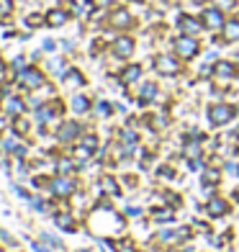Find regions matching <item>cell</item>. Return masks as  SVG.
Wrapping results in <instances>:
<instances>
[{
  "label": "cell",
  "instance_id": "cell-9",
  "mask_svg": "<svg viewBox=\"0 0 239 252\" xmlns=\"http://www.w3.org/2000/svg\"><path fill=\"white\" fill-rule=\"evenodd\" d=\"M136 47H139L136 36H131V33H116V36L111 39L108 52L116 62H131V57L136 54Z\"/></svg>",
  "mask_w": 239,
  "mask_h": 252
},
{
  "label": "cell",
  "instance_id": "cell-5",
  "mask_svg": "<svg viewBox=\"0 0 239 252\" xmlns=\"http://www.w3.org/2000/svg\"><path fill=\"white\" fill-rule=\"evenodd\" d=\"M237 113H239V108L232 100H213L206 108V121H209V126H213V129H221V126L232 124L237 119Z\"/></svg>",
  "mask_w": 239,
  "mask_h": 252
},
{
  "label": "cell",
  "instance_id": "cell-18",
  "mask_svg": "<svg viewBox=\"0 0 239 252\" xmlns=\"http://www.w3.org/2000/svg\"><path fill=\"white\" fill-rule=\"evenodd\" d=\"M3 113H8L10 119L16 116H24V113H31L29 111V103H26V95L24 93H13V95H5L3 100Z\"/></svg>",
  "mask_w": 239,
  "mask_h": 252
},
{
  "label": "cell",
  "instance_id": "cell-30",
  "mask_svg": "<svg viewBox=\"0 0 239 252\" xmlns=\"http://www.w3.org/2000/svg\"><path fill=\"white\" fill-rule=\"evenodd\" d=\"M113 252H139L131 237H113Z\"/></svg>",
  "mask_w": 239,
  "mask_h": 252
},
{
  "label": "cell",
  "instance_id": "cell-23",
  "mask_svg": "<svg viewBox=\"0 0 239 252\" xmlns=\"http://www.w3.org/2000/svg\"><path fill=\"white\" fill-rule=\"evenodd\" d=\"M33 129H36V124H33L31 113H24V116H16L13 121H10V131H16L18 136H24V139H29V136L33 134Z\"/></svg>",
  "mask_w": 239,
  "mask_h": 252
},
{
  "label": "cell",
  "instance_id": "cell-41",
  "mask_svg": "<svg viewBox=\"0 0 239 252\" xmlns=\"http://www.w3.org/2000/svg\"><path fill=\"white\" fill-rule=\"evenodd\" d=\"M41 49L47 52V54H57V49H60V41H54V39H44V41H41Z\"/></svg>",
  "mask_w": 239,
  "mask_h": 252
},
{
  "label": "cell",
  "instance_id": "cell-28",
  "mask_svg": "<svg viewBox=\"0 0 239 252\" xmlns=\"http://www.w3.org/2000/svg\"><path fill=\"white\" fill-rule=\"evenodd\" d=\"M10 193L18 198V201H24V203H29L31 198H33V190H31V186L29 183H21V180H10Z\"/></svg>",
  "mask_w": 239,
  "mask_h": 252
},
{
  "label": "cell",
  "instance_id": "cell-48",
  "mask_svg": "<svg viewBox=\"0 0 239 252\" xmlns=\"http://www.w3.org/2000/svg\"><path fill=\"white\" fill-rule=\"evenodd\" d=\"M123 3H144V0H123Z\"/></svg>",
  "mask_w": 239,
  "mask_h": 252
},
{
  "label": "cell",
  "instance_id": "cell-43",
  "mask_svg": "<svg viewBox=\"0 0 239 252\" xmlns=\"http://www.w3.org/2000/svg\"><path fill=\"white\" fill-rule=\"evenodd\" d=\"M123 214H126L129 216V219H142V206H126V211H123Z\"/></svg>",
  "mask_w": 239,
  "mask_h": 252
},
{
  "label": "cell",
  "instance_id": "cell-33",
  "mask_svg": "<svg viewBox=\"0 0 239 252\" xmlns=\"http://www.w3.org/2000/svg\"><path fill=\"white\" fill-rule=\"evenodd\" d=\"M24 26L29 29V31H33V29H41V26H47V13H29L26 18H24Z\"/></svg>",
  "mask_w": 239,
  "mask_h": 252
},
{
  "label": "cell",
  "instance_id": "cell-2",
  "mask_svg": "<svg viewBox=\"0 0 239 252\" xmlns=\"http://www.w3.org/2000/svg\"><path fill=\"white\" fill-rule=\"evenodd\" d=\"M167 49L175 52L183 62H196L203 54V41L201 36H188V33H178V36L167 39Z\"/></svg>",
  "mask_w": 239,
  "mask_h": 252
},
{
  "label": "cell",
  "instance_id": "cell-46",
  "mask_svg": "<svg viewBox=\"0 0 239 252\" xmlns=\"http://www.w3.org/2000/svg\"><path fill=\"white\" fill-rule=\"evenodd\" d=\"M77 252H98V250H95V247H93V250H90V247H80Z\"/></svg>",
  "mask_w": 239,
  "mask_h": 252
},
{
  "label": "cell",
  "instance_id": "cell-21",
  "mask_svg": "<svg viewBox=\"0 0 239 252\" xmlns=\"http://www.w3.org/2000/svg\"><path fill=\"white\" fill-rule=\"evenodd\" d=\"M70 18H72V13L64 5H57V8L47 10V26L49 29H62V26L70 24Z\"/></svg>",
  "mask_w": 239,
  "mask_h": 252
},
{
  "label": "cell",
  "instance_id": "cell-3",
  "mask_svg": "<svg viewBox=\"0 0 239 252\" xmlns=\"http://www.w3.org/2000/svg\"><path fill=\"white\" fill-rule=\"evenodd\" d=\"M149 64H152V70L159 77H165V80H175V77L183 75V70H185V62L180 60L175 52H170V49L167 52H157L149 60Z\"/></svg>",
  "mask_w": 239,
  "mask_h": 252
},
{
  "label": "cell",
  "instance_id": "cell-15",
  "mask_svg": "<svg viewBox=\"0 0 239 252\" xmlns=\"http://www.w3.org/2000/svg\"><path fill=\"white\" fill-rule=\"evenodd\" d=\"M93 103H95L93 95H88L85 90H77V93H70L67 106H70V111L75 116H90V113H93Z\"/></svg>",
  "mask_w": 239,
  "mask_h": 252
},
{
  "label": "cell",
  "instance_id": "cell-24",
  "mask_svg": "<svg viewBox=\"0 0 239 252\" xmlns=\"http://www.w3.org/2000/svg\"><path fill=\"white\" fill-rule=\"evenodd\" d=\"M44 70H47L49 77L60 80L67 70H70V60H67V57H49V60L44 62Z\"/></svg>",
  "mask_w": 239,
  "mask_h": 252
},
{
  "label": "cell",
  "instance_id": "cell-19",
  "mask_svg": "<svg viewBox=\"0 0 239 252\" xmlns=\"http://www.w3.org/2000/svg\"><path fill=\"white\" fill-rule=\"evenodd\" d=\"M203 211H206L209 219H221V216H226L232 211V203L224 196H211L206 203H203Z\"/></svg>",
  "mask_w": 239,
  "mask_h": 252
},
{
  "label": "cell",
  "instance_id": "cell-44",
  "mask_svg": "<svg viewBox=\"0 0 239 252\" xmlns=\"http://www.w3.org/2000/svg\"><path fill=\"white\" fill-rule=\"evenodd\" d=\"M193 229H196V232H201V234H209V232H211V226H209L206 221H201V219L193 224Z\"/></svg>",
  "mask_w": 239,
  "mask_h": 252
},
{
  "label": "cell",
  "instance_id": "cell-45",
  "mask_svg": "<svg viewBox=\"0 0 239 252\" xmlns=\"http://www.w3.org/2000/svg\"><path fill=\"white\" fill-rule=\"evenodd\" d=\"M185 3H188L190 8H206V5L211 3V0H185Z\"/></svg>",
  "mask_w": 239,
  "mask_h": 252
},
{
  "label": "cell",
  "instance_id": "cell-1",
  "mask_svg": "<svg viewBox=\"0 0 239 252\" xmlns=\"http://www.w3.org/2000/svg\"><path fill=\"white\" fill-rule=\"evenodd\" d=\"M85 232L90 237H121L126 232V214L116 209H90L85 216Z\"/></svg>",
  "mask_w": 239,
  "mask_h": 252
},
{
  "label": "cell",
  "instance_id": "cell-14",
  "mask_svg": "<svg viewBox=\"0 0 239 252\" xmlns=\"http://www.w3.org/2000/svg\"><path fill=\"white\" fill-rule=\"evenodd\" d=\"M159 95H162V88H159L157 80H142V83L136 85V106L139 108H147V106H152V103H157Z\"/></svg>",
  "mask_w": 239,
  "mask_h": 252
},
{
  "label": "cell",
  "instance_id": "cell-4",
  "mask_svg": "<svg viewBox=\"0 0 239 252\" xmlns=\"http://www.w3.org/2000/svg\"><path fill=\"white\" fill-rule=\"evenodd\" d=\"M90 129V126L83 121V119H62V124L54 129V144H60L62 150L64 147H72L80 142V136H83L85 131Z\"/></svg>",
  "mask_w": 239,
  "mask_h": 252
},
{
  "label": "cell",
  "instance_id": "cell-27",
  "mask_svg": "<svg viewBox=\"0 0 239 252\" xmlns=\"http://www.w3.org/2000/svg\"><path fill=\"white\" fill-rule=\"evenodd\" d=\"M36 237L41 239V242H47L52 250H57V252H67V245H64V239L60 237V234H54V232H49V229H39L36 232Z\"/></svg>",
  "mask_w": 239,
  "mask_h": 252
},
{
  "label": "cell",
  "instance_id": "cell-11",
  "mask_svg": "<svg viewBox=\"0 0 239 252\" xmlns=\"http://www.w3.org/2000/svg\"><path fill=\"white\" fill-rule=\"evenodd\" d=\"M173 26L178 29V33H188V36H203V33H206V26H203L201 16L185 13V10H180V13L175 16Z\"/></svg>",
  "mask_w": 239,
  "mask_h": 252
},
{
  "label": "cell",
  "instance_id": "cell-36",
  "mask_svg": "<svg viewBox=\"0 0 239 252\" xmlns=\"http://www.w3.org/2000/svg\"><path fill=\"white\" fill-rule=\"evenodd\" d=\"M26 242H29L31 252H57V250H52L47 242H41L39 237H26Z\"/></svg>",
  "mask_w": 239,
  "mask_h": 252
},
{
  "label": "cell",
  "instance_id": "cell-42",
  "mask_svg": "<svg viewBox=\"0 0 239 252\" xmlns=\"http://www.w3.org/2000/svg\"><path fill=\"white\" fill-rule=\"evenodd\" d=\"M60 47H62L67 54H70V57H75V47H77L75 39H62V41H60Z\"/></svg>",
  "mask_w": 239,
  "mask_h": 252
},
{
  "label": "cell",
  "instance_id": "cell-37",
  "mask_svg": "<svg viewBox=\"0 0 239 252\" xmlns=\"http://www.w3.org/2000/svg\"><path fill=\"white\" fill-rule=\"evenodd\" d=\"M219 178H221L219 170H203L201 186H219Z\"/></svg>",
  "mask_w": 239,
  "mask_h": 252
},
{
  "label": "cell",
  "instance_id": "cell-8",
  "mask_svg": "<svg viewBox=\"0 0 239 252\" xmlns=\"http://www.w3.org/2000/svg\"><path fill=\"white\" fill-rule=\"evenodd\" d=\"M116 33H131L136 26H139V21H136V16L131 13V10L126 5H116L108 10V24Z\"/></svg>",
  "mask_w": 239,
  "mask_h": 252
},
{
  "label": "cell",
  "instance_id": "cell-13",
  "mask_svg": "<svg viewBox=\"0 0 239 252\" xmlns=\"http://www.w3.org/2000/svg\"><path fill=\"white\" fill-rule=\"evenodd\" d=\"M201 21H203V26H206V31L209 33H221V29H224V24H226V16L221 8H216L213 3H209L206 8H201Z\"/></svg>",
  "mask_w": 239,
  "mask_h": 252
},
{
  "label": "cell",
  "instance_id": "cell-32",
  "mask_svg": "<svg viewBox=\"0 0 239 252\" xmlns=\"http://www.w3.org/2000/svg\"><path fill=\"white\" fill-rule=\"evenodd\" d=\"M0 242H3L8 250H21L18 234H13V232H10V229H5V226H0Z\"/></svg>",
  "mask_w": 239,
  "mask_h": 252
},
{
  "label": "cell",
  "instance_id": "cell-17",
  "mask_svg": "<svg viewBox=\"0 0 239 252\" xmlns=\"http://www.w3.org/2000/svg\"><path fill=\"white\" fill-rule=\"evenodd\" d=\"M119 77H121V83L126 85V88L139 85L142 80H144V64L142 62H123L121 70H119Z\"/></svg>",
  "mask_w": 239,
  "mask_h": 252
},
{
  "label": "cell",
  "instance_id": "cell-25",
  "mask_svg": "<svg viewBox=\"0 0 239 252\" xmlns=\"http://www.w3.org/2000/svg\"><path fill=\"white\" fill-rule=\"evenodd\" d=\"M98 186H100V193H106V196H113V198H119L121 193H123L121 180H119L116 175H108V173L98 178Z\"/></svg>",
  "mask_w": 239,
  "mask_h": 252
},
{
  "label": "cell",
  "instance_id": "cell-34",
  "mask_svg": "<svg viewBox=\"0 0 239 252\" xmlns=\"http://www.w3.org/2000/svg\"><path fill=\"white\" fill-rule=\"evenodd\" d=\"M157 239H159V245H165V247H175V245H180L178 229H162Z\"/></svg>",
  "mask_w": 239,
  "mask_h": 252
},
{
  "label": "cell",
  "instance_id": "cell-20",
  "mask_svg": "<svg viewBox=\"0 0 239 252\" xmlns=\"http://www.w3.org/2000/svg\"><path fill=\"white\" fill-rule=\"evenodd\" d=\"M54 175H80V165L70 152H60L54 159Z\"/></svg>",
  "mask_w": 239,
  "mask_h": 252
},
{
  "label": "cell",
  "instance_id": "cell-22",
  "mask_svg": "<svg viewBox=\"0 0 239 252\" xmlns=\"http://www.w3.org/2000/svg\"><path fill=\"white\" fill-rule=\"evenodd\" d=\"M221 36H224V41L229 44V47L239 44V10L226 18V24H224V29H221Z\"/></svg>",
  "mask_w": 239,
  "mask_h": 252
},
{
  "label": "cell",
  "instance_id": "cell-39",
  "mask_svg": "<svg viewBox=\"0 0 239 252\" xmlns=\"http://www.w3.org/2000/svg\"><path fill=\"white\" fill-rule=\"evenodd\" d=\"M119 180H121V188L123 190H136V188H139V178H136V175H129L126 173V175H121Z\"/></svg>",
  "mask_w": 239,
  "mask_h": 252
},
{
  "label": "cell",
  "instance_id": "cell-31",
  "mask_svg": "<svg viewBox=\"0 0 239 252\" xmlns=\"http://www.w3.org/2000/svg\"><path fill=\"white\" fill-rule=\"evenodd\" d=\"M80 144H85L88 150H93V152H98L100 147H103V144H100V136H98V131H93V129H88L83 136H80Z\"/></svg>",
  "mask_w": 239,
  "mask_h": 252
},
{
  "label": "cell",
  "instance_id": "cell-38",
  "mask_svg": "<svg viewBox=\"0 0 239 252\" xmlns=\"http://www.w3.org/2000/svg\"><path fill=\"white\" fill-rule=\"evenodd\" d=\"M157 178L162 180V183H173L175 178H178V173H175V167H170V165H162L157 170Z\"/></svg>",
  "mask_w": 239,
  "mask_h": 252
},
{
  "label": "cell",
  "instance_id": "cell-6",
  "mask_svg": "<svg viewBox=\"0 0 239 252\" xmlns=\"http://www.w3.org/2000/svg\"><path fill=\"white\" fill-rule=\"evenodd\" d=\"M80 188H85V183L80 175H54L49 183L47 196L49 198H72Z\"/></svg>",
  "mask_w": 239,
  "mask_h": 252
},
{
  "label": "cell",
  "instance_id": "cell-29",
  "mask_svg": "<svg viewBox=\"0 0 239 252\" xmlns=\"http://www.w3.org/2000/svg\"><path fill=\"white\" fill-rule=\"evenodd\" d=\"M149 216H152V221L159 224V226H165V224H173V221H175V211L170 209V206H165V209H152Z\"/></svg>",
  "mask_w": 239,
  "mask_h": 252
},
{
  "label": "cell",
  "instance_id": "cell-12",
  "mask_svg": "<svg viewBox=\"0 0 239 252\" xmlns=\"http://www.w3.org/2000/svg\"><path fill=\"white\" fill-rule=\"evenodd\" d=\"M49 221L54 224V229H60L64 234H77L85 226V221L75 214V209L72 211H57L54 216H49Z\"/></svg>",
  "mask_w": 239,
  "mask_h": 252
},
{
  "label": "cell",
  "instance_id": "cell-26",
  "mask_svg": "<svg viewBox=\"0 0 239 252\" xmlns=\"http://www.w3.org/2000/svg\"><path fill=\"white\" fill-rule=\"evenodd\" d=\"M113 113H116V103L108 100V98H95V103H93V116H95L98 121H108Z\"/></svg>",
  "mask_w": 239,
  "mask_h": 252
},
{
  "label": "cell",
  "instance_id": "cell-47",
  "mask_svg": "<svg viewBox=\"0 0 239 252\" xmlns=\"http://www.w3.org/2000/svg\"><path fill=\"white\" fill-rule=\"evenodd\" d=\"M180 252H196V250H193L190 245H185V247H183V250H180Z\"/></svg>",
  "mask_w": 239,
  "mask_h": 252
},
{
  "label": "cell",
  "instance_id": "cell-16",
  "mask_svg": "<svg viewBox=\"0 0 239 252\" xmlns=\"http://www.w3.org/2000/svg\"><path fill=\"white\" fill-rule=\"evenodd\" d=\"M60 85H62L64 90H70V93H77V90H85L88 77H85V72L80 70V67L70 64V70H67V72L60 77Z\"/></svg>",
  "mask_w": 239,
  "mask_h": 252
},
{
  "label": "cell",
  "instance_id": "cell-7",
  "mask_svg": "<svg viewBox=\"0 0 239 252\" xmlns=\"http://www.w3.org/2000/svg\"><path fill=\"white\" fill-rule=\"evenodd\" d=\"M49 80V75H47V70H44L41 64H29L24 72H18L16 75V83H18V90L21 93H33V90H39L44 83Z\"/></svg>",
  "mask_w": 239,
  "mask_h": 252
},
{
  "label": "cell",
  "instance_id": "cell-35",
  "mask_svg": "<svg viewBox=\"0 0 239 252\" xmlns=\"http://www.w3.org/2000/svg\"><path fill=\"white\" fill-rule=\"evenodd\" d=\"M211 3L216 8H221L226 16H232V13H237V10H239V0H211Z\"/></svg>",
  "mask_w": 239,
  "mask_h": 252
},
{
  "label": "cell",
  "instance_id": "cell-10",
  "mask_svg": "<svg viewBox=\"0 0 239 252\" xmlns=\"http://www.w3.org/2000/svg\"><path fill=\"white\" fill-rule=\"evenodd\" d=\"M213 80L219 85H232L239 80V62L237 60H229V57H221V60L213 62Z\"/></svg>",
  "mask_w": 239,
  "mask_h": 252
},
{
  "label": "cell",
  "instance_id": "cell-40",
  "mask_svg": "<svg viewBox=\"0 0 239 252\" xmlns=\"http://www.w3.org/2000/svg\"><path fill=\"white\" fill-rule=\"evenodd\" d=\"M180 203H183V198H180L178 193H165V206H170V209H178Z\"/></svg>",
  "mask_w": 239,
  "mask_h": 252
}]
</instances>
